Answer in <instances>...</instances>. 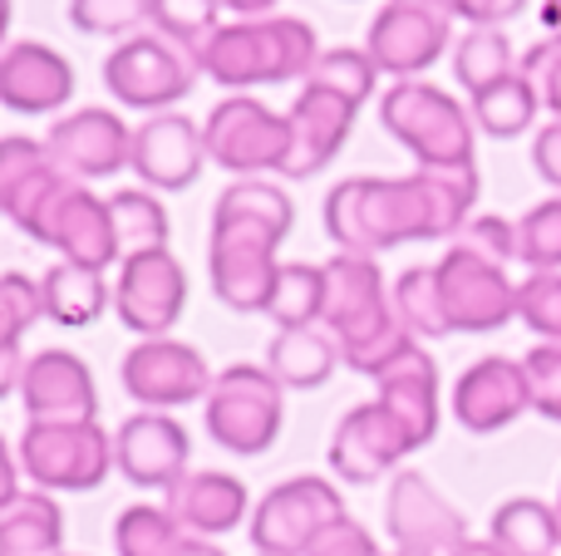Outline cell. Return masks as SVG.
Masks as SVG:
<instances>
[{
    "instance_id": "cell-1",
    "label": "cell",
    "mask_w": 561,
    "mask_h": 556,
    "mask_svg": "<svg viewBox=\"0 0 561 556\" xmlns=\"http://www.w3.org/2000/svg\"><path fill=\"white\" fill-rule=\"evenodd\" d=\"M478 167H419L409 177H345L325 197L340 252L375 256L404 242H444L473 222Z\"/></svg>"
},
{
    "instance_id": "cell-2",
    "label": "cell",
    "mask_w": 561,
    "mask_h": 556,
    "mask_svg": "<svg viewBox=\"0 0 561 556\" xmlns=\"http://www.w3.org/2000/svg\"><path fill=\"white\" fill-rule=\"evenodd\" d=\"M296 227V207L276 183L242 177L232 183L213 207V246H207V271L213 291L227 311L237 315H266L276 286V246Z\"/></svg>"
},
{
    "instance_id": "cell-3",
    "label": "cell",
    "mask_w": 561,
    "mask_h": 556,
    "mask_svg": "<svg viewBox=\"0 0 561 556\" xmlns=\"http://www.w3.org/2000/svg\"><path fill=\"white\" fill-rule=\"evenodd\" d=\"M375 59L365 49H320L316 69L306 74V89L296 94V104L286 108L290 124V158L280 173L286 177H316L335 163V153L355 134V114L369 94H375Z\"/></svg>"
},
{
    "instance_id": "cell-4",
    "label": "cell",
    "mask_w": 561,
    "mask_h": 556,
    "mask_svg": "<svg viewBox=\"0 0 561 556\" xmlns=\"http://www.w3.org/2000/svg\"><path fill=\"white\" fill-rule=\"evenodd\" d=\"M330 335L340 345V360L355 374H379L414 350V335L404 331V321L394 315V301L385 296V276H379L375 256L335 252L325 262V315H320Z\"/></svg>"
},
{
    "instance_id": "cell-5",
    "label": "cell",
    "mask_w": 561,
    "mask_h": 556,
    "mask_svg": "<svg viewBox=\"0 0 561 556\" xmlns=\"http://www.w3.org/2000/svg\"><path fill=\"white\" fill-rule=\"evenodd\" d=\"M197 69L222 89H256V84H290L306 79L320 59V39L296 15H262L217 25V35L197 49Z\"/></svg>"
},
{
    "instance_id": "cell-6",
    "label": "cell",
    "mask_w": 561,
    "mask_h": 556,
    "mask_svg": "<svg viewBox=\"0 0 561 556\" xmlns=\"http://www.w3.org/2000/svg\"><path fill=\"white\" fill-rule=\"evenodd\" d=\"M379 124L419 158V167H478L473 163V143H478L473 108H463L438 84L394 79L385 89V99H379Z\"/></svg>"
},
{
    "instance_id": "cell-7",
    "label": "cell",
    "mask_w": 561,
    "mask_h": 556,
    "mask_svg": "<svg viewBox=\"0 0 561 556\" xmlns=\"http://www.w3.org/2000/svg\"><path fill=\"white\" fill-rule=\"evenodd\" d=\"M286 419V384L266 364H227L207 390V433L227 453L256 459L276 443Z\"/></svg>"
},
{
    "instance_id": "cell-8",
    "label": "cell",
    "mask_w": 561,
    "mask_h": 556,
    "mask_svg": "<svg viewBox=\"0 0 561 556\" xmlns=\"http://www.w3.org/2000/svg\"><path fill=\"white\" fill-rule=\"evenodd\" d=\"M20 473L39 493H89L108 478L114 439L99 419L84 424H25L20 433Z\"/></svg>"
},
{
    "instance_id": "cell-9",
    "label": "cell",
    "mask_w": 561,
    "mask_h": 556,
    "mask_svg": "<svg viewBox=\"0 0 561 556\" xmlns=\"http://www.w3.org/2000/svg\"><path fill=\"white\" fill-rule=\"evenodd\" d=\"M197 59L178 49L163 35H128L118 49L104 59V89L124 108H144V114H168L178 99L193 94L197 84Z\"/></svg>"
},
{
    "instance_id": "cell-10",
    "label": "cell",
    "mask_w": 561,
    "mask_h": 556,
    "mask_svg": "<svg viewBox=\"0 0 561 556\" xmlns=\"http://www.w3.org/2000/svg\"><path fill=\"white\" fill-rule=\"evenodd\" d=\"M434 271H438V296H444V315L454 325V335L458 331L488 335V331H503L507 321H517V286L503 262L454 242Z\"/></svg>"
},
{
    "instance_id": "cell-11",
    "label": "cell",
    "mask_w": 561,
    "mask_h": 556,
    "mask_svg": "<svg viewBox=\"0 0 561 556\" xmlns=\"http://www.w3.org/2000/svg\"><path fill=\"white\" fill-rule=\"evenodd\" d=\"M345 512V498H340L335 483L316 478H286L280 488H272L252 512V547L262 556H306L316 547V537L325 528H335Z\"/></svg>"
},
{
    "instance_id": "cell-12",
    "label": "cell",
    "mask_w": 561,
    "mask_h": 556,
    "mask_svg": "<svg viewBox=\"0 0 561 556\" xmlns=\"http://www.w3.org/2000/svg\"><path fill=\"white\" fill-rule=\"evenodd\" d=\"M207 158L227 173H280L290 158L286 114L266 108L252 94H227L203 124Z\"/></svg>"
},
{
    "instance_id": "cell-13",
    "label": "cell",
    "mask_w": 561,
    "mask_h": 556,
    "mask_svg": "<svg viewBox=\"0 0 561 556\" xmlns=\"http://www.w3.org/2000/svg\"><path fill=\"white\" fill-rule=\"evenodd\" d=\"M448 10L438 0H389L365 35V55L379 74L419 79L428 65H438L448 49Z\"/></svg>"
},
{
    "instance_id": "cell-14",
    "label": "cell",
    "mask_w": 561,
    "mask_h": 556,
    "mask_svg": "<svg viewBox=\"0 0 561 556\" xmlns=\"http://www.w3.org/2000/svg\"><path fill=\"white\" fill-rule=\"evenodd\" d=\"M187 305V271L168 246L124 256L114 281V311L144 340H163Z\"/></svg>"
},
{
    "instance_id": "cell-15",
    "label": "cell",
    "mask_w": 561,
    "mask_h": 556,
    "mask_svg": "<svg viewBox=\"0 0 561 556\" xmlns=\"http://www.w3.org/2000/svg\"><path fill=\"white\" fill-rule=\"evenodd\" d=\"M30 242L55 246L65 262L94 266V271H108L114 262H124L108 202L89 193L84 183H75V177H69V183L59 187L55 202L45 207V217H39V227H35V236H30Z\"/></svg>"
},
{
    "instance_id": "cell-16",
    "label": "cell",
    "mask_w": 561,
    "mask_h": 556,
    "mask_svg": "<svg viewBox=\"0 0 561 556\" xmlns=\"http://www.w3.org/2000/svg\"><path fill=\"white\" fill-rule=\"evenodd\" d=\"M385 528L394 537L399 552H428V556H448L454 547L468 542V522L424 473L404 468L394 473L385 498Z\"/></svg>"
},
{
    "instance_id": "cell-17",
    "label": "cell",
    "mask_w": 561,
    "mask_h": 556,
    "mask_svg": "<svg viewBox=\"0 0 561 556\" xmlns=\"http://www.w3.org/2000/svg\"><path fill=\"white\" fill-rule=\"evenodd\" d=\"M124 390L134 394L144 409H178V404H193V399H207L217 374L207 370V360L193 350V345L173 340H138L134 350L124 355Z\"/></svg>"
},
{
    "instance_id": "cell-18",
    "label": "cell",
    "mask_w": 561,
    "mask_h": 556,
    "mask_svg": "<svg viewBox=\"0 0 561 556\" xmlns=\"http://www.w3.org/2000/svg\"><path fill=\"white\" fill-rule=\"evenodd\" d=\"M45 148L59 173H69L75 183H94L118 167H134V128L108 108H75L69 118H55Z\"/></svg>"
},
{
    "instance_id": "cell-19",
    "label": "cell",
    "mask_w": 561,
    "mask_h": 556,
    "mask_svg": "<svg viewBox=\"0 0 561 556\" xmlns=\"http://www.w3.org/2000/svg\"><path fill=\"white\" fill-rule=\"evenodd\" d=\"M187 459H193V439L173 414H134L114 433V463L134 488H178L187 478Z\"/></svg>"
},
{
    "instance_id": "cell-20",
    "label": "cell",
    "mask_w": 561,
    "mask_h": 556,
    "mask_svg": "<svg viewBox=\"0 0 561 556\" xmlns=\"http://www.w3.org/2000/svg\"><path fill=\"white\" fill-rule=\"evenodd\" d=\"M414 443H409L404 424L385 409L379 399L355 404L345 419L335 424V439H330V468L340 473L345 483L365 488V483L385 478L399 459H409Z\"/></svg>"
},
{
    "instance_id": "cell-21",
    "label": "cell",
    "mask_w": 561,
    "mask_h": 556,
    "mask_svg": "<svg viewBox=\"0 0 561 556\" xmlns=\"http://www.w3.org/2000/svg\"><path fill=\"white\" fill-rule=\"evenodd\" d=\"M527 409H533L527 370L523 360H507V355H483L454 384V419L468 433H497L523 419Z\"/></svg>"
},
{
    "instance_id": "cell-22",
    "label": "cell",
    "mask_w": 561,
    "mask_h": 556,
    "mask_svg": "<svg viewBox=\"0 0 561 556\" xmlns=\"http://www.w3.org/2000/svg\"><path fill=\"white\" fill-rule=\"evenodd\" d=\"M20 399H25L30 424H84L99 414L94 374H89V364L69 350L30 355L25 380H20Z\"/></svg>"
},
{
    "instance_id": "cell-23",
    "label": "cell",
    "mask_w": 561,
    "mask_h": 556,
    "mask_svg": "<svg viewBox=\"0 0 561 556\" xmlns=\"http://www.w3.org/2000/svg\"><path fill=\"white\" fill-rule=\"evenodd\" d=\"M207 138L187 114H153L144 128H134V173L153 193H187L203 177Z\"/></svg>"
},
{
    "instance_id": "cell-24",
    "label": "cell",
    "mask_w": 561,
    "mask_h": 556,
    "mask_svg": "<svg viewBox=\"0 0 561 556\" xmlns=\"http://www.w3.org/2000/svg\"><path fill=\"white\" fill-rule=\"evenodd\" d=\"M75 94V65L55 45L15 39L0 49V104L15 114H55Z\"/></svg>"
},
{
    "instance_id": "cell-25",
    "label": "cell",
    "mask_w": 561,
    "mask_h": 556,
    "mask_svg": "<svg viewBox=\"0 0 561 556\" xmlns=\"http://www.w3.org/2000/svg\"><path fill=\"white\" fill-rule=\"evenodd\" d=\"M69 183V173H59L45 143L25 134L0 138V212L20 227L25 236H35L45 207L59 197V187Z\"/></svg>"
},
{
    "instance_id": "cell-26",
    "label": "cell",
    "mask_w": 561,
    "mask_h": 556,
    "mask_svg": "<svg viewBox=\"0 0 561 556\" xmlns=\"http://www.w3.org/2000/svg\"><path fill=\"white\" fill-rule=\"evenodd\" d=\"M375 384H379L375 399L404 424L409 443H414V449L434 443V433H438V364H434V355H424V345H414V350L399 355Z\"/></svg>"
},
{
    "instance_id": "cell-27",
    "label": "cell",
    "mask_w": 561,
    "mask_h": 556,
    "mask_svg": "<svg viewBox=\"0 0 561 556\" xmlns=\"http://www.w3.org/2000/svg\"><path fill=\"white\" fill-rule=\"evenodd\" d=\"M168 512L193 537H222L247 518V483L232 473H187L168 488Z\"/></svg>"
},
{
    "instance_id": "cell-28",
    "label": "cell",
    "mask_w": 561,
    "mask_h": 556,
    "mask_svg": "<svg viewBox=\"0 0 561 556\" xmlns=\"http://www.w3.org/2000/svg\"><path fill=\"white\" fill-rule=\"evenodd\" d=\"M340 364V345L325 325H306V331H280L266 350V370L276 374L286 390H320Z\"/></svg>"
},
{
    "instance_id": "cell-29",
    "label": "cell",
    "mask_w": 561,
    "mask_h": 556,
    "mask_svg": "<svg viewBox=\"0 0 561 556\" xmlns=\"http://www.w3.org/2000/svg\"><path fill=\"white\" fill-rule=\"evenodd\" d=\"M0 556H65V512L49 493H20L0 512Z\"/></svg>"
},
{
    "instance_id": "cell-30",
    "label": "cell",
    "mask_w": 561,
    "mask_h": 556,
    "mask_svg": "<svg viewBox=\"0 0 561 556\" xmlns=\"http://www.w3.org/2000/svg\"><path fill=\"white\" fill-rule=\"evenodd\" d=\"M39 296H45L49 321L79 331V325H94L99 315H104L108 281H104V271H94V266L59 262V266H49V271L39 276Z\"/></svg>"
},
{
    "instance_id": "cell-31",
    "label": "cell",
    "mask_w": 561,
    "mask_h": 556,
    "mask_svg": "<svg viewBox=\"0 0 561 556\" xmlns=\"http://www.w3.org/2000/svg\"><path fill=\"white\" fill-rule=\"evenodd\" d=\"M488 537L507 556H557L561 547V518L542 498H507L488 522Z\"/></svg>"
},
{
    "instance_id": "cell-32",
    "label": "cell",
    "mask_w": 561,
    "mask_h": 556,
    "mask_svg": "<svg viewBox=\"0 0 561 556\" xmlns=\"http://www.w3.org/2000/svg\"><path fill=\"white\" fill-rule=\"evenodd\" d=\"M473 124H478V134H488V138H523L527 128L537 124V108H542V89L533 84V79L517 69V74H507L503 84H493V89H483V94H473Z\"/></svg>"
},
{
    "instance_id": "cell-33",
    "label": "cell",
    "mask_w": 561,
    "mask_h": 556,
    "mask_svg": "<svg viewBox=\"0 0 561 556\" xmlns=\"http://www.w3.org/2000/svg\"><path fill=\"white\" fill-rule=\"evenodd\" d=\"M266 315H272L280 331H306V325H320V315H325V266L280 262L272 301H266Z\"/></svg>"
},
{
    "instance_id": "cell-34",
    "label": "cell",
    "mask_w": 561,
    "mask_h": 556,
    "mask_svg": "<svg viewBox=\"0 0 561 556\" xmlns=\"http://www.w3.org/2000/svg\"><path fill=\"white\" fill-rule=\"evenodd\" d=\"M517 49L507 39V30H468L454 45V74L468 94H483V89L503 84L507 74H517Z\"/></svg>"
},
{
    "instance_id": "cell-35",
    "label": "cell",
    "mask_w": 561,
    "mask_h": 556,
    "mask_svg": "<svg viewBox=\"0 0 561 556\" xmlns=\"http://www.w3.org/2000/svg\"><path fill=\"white\" fill-rule=\"evenodd\" d=\"M389 301H394V315L404 321V331L414 335V340H444V335H454V325H448V315H444V296H438L434 266H409L394 281Z\"/></svg>"
},
{
    "instance_id": "cell-36",
    "label": "cell",
    "mask_w": 561,
    "mask_h": 556,
    "mask_svg": "<svg viewBox=\"0 0 561 556\" xmlns=\"http://www.w3.org/2000/svg\"><path fill=\"white\" fill-rule=\"evenodd\" d=\"M108 212H114L118 252L124 256L168 246V207L158 202L153 193H144V187H124V193L108 197Z\"/></svg>"
},
{
    "instance_id": "cell-37",
    "label": "cell",
    "mask_w": 561,
    "mask_h": 556,
    "mask_svg": "<svg viewBox=\"0 0 561 556\" xmlns=\"http://www.w3.org/2000/svg\"><path fill=\"white\" fill-rule=\"evenodd\" d=\"M217 10H222V0H148V25H153V35L197 55L217 35Z\"/></svg>"
},
{
    "instance_id": "cell-38",
    "label": "cell",
    "mask_w": 561,
    "mask_h": 556,
    "mask_svg": "<svg viewBox=\"0 0 561 556\" xmlns=\"http://www.w3.org/2000/svg\"><path fill=\"white\" fill-rule=\"evenodd\" d=\"M183 542V528H178V518L168 508H148V502H138V508H124L114 522V547L118 556H168Z\"/></svg>"
},
{
    "instance_id": "cell-39",
    "label": "cell",
    "mask_w": 561,
    "mask_h": 556,
    "mask_svg": "<svg viewBox=\"0 0 561 556\" xmlns=\"http://www.w3.org/2000/svg\"><path fill=\"white\" fill-rule=\"evenodd\" d=\"M517 262L533 271H561V197L527 207L517 222Z\"/></svg>"
},
{
    "instance_id": "cell-40",
    "label": "cell",
    "mask_w": 561,
    "mask_h": 556,
    "mask_svg": "<svg viewBox=\"0 0 561 556\" xmlns=\"http://www.w3.org/2000/svg\"><path fill=\"white\" fill-rule=\"evenodd\" d=\"M517 321L547 345H561V271H533L517 286Z\"/></svg>"
},
{
    "instance_id": "cell-41",
    "label": "cell",
    "mask_w": 561,
    "mask_h": 556,
    "mask_svg": "<svg viewBox=\"0 0 561 556\" xmlns=\"http://www.w3.org/2000/svg\"><path fill=\"white\" fill-rule=\"evenodd\" d=\"M45 315V296H39V281L20 271L0 276V350H20L25 331Z\"/></svg>"
},
{
    "instance_id": "cell-42",
    "label": "cell",
    "mask_w": 561,
    "mask_h": 556,
    "mask_svg": "<svg viewBox=\"0 0 561 556\" xmlns=\"http://www.w3.org/2000/svg\"><path fill=\"white\" fill-rule=\"evenodd\" d=\"M69 25L79 35H134L148 25V0H69Z\"/></svg>"
},
{
    "instance_id": "cell-43",
    "label": "cell",
    "mask_w": 561,
    "mask_h": 556,
    "mask_svg": "<svg viewBox=\"0 0 561 556\" xmlns=\"http://www.w3.org/2000/svg\"><path fill=\"white\" fill-rule=\"evenodd\" d=\"M523 370H527V390H533V409L542 419L561 424V345L537 340L523 355Z\"/></svg>"
},
{
    "instance_id": "cell-44",
    "label": "cell",
    "mask_w": 561,
    "mask_h": 556,
    "mask_svg": "<svg viewBox=\"0 0 561 556\" xmlns=\"http://www.w3.org/2000/svg\"><path fill=\"white\" fill-rule=\"evenodd\" d=\"M523 74L542 89V104L552 108V118H561V35L537 39L523 55Z\"/></svg>"
},
{
    "instance_id": "cell-45",
    "label": "cell",
    "mask_w": 561,
    "mask_h": 556,
    "mask_svg": "<svg viewBox=\"0 0 561 556\" xmlns=\"http://www.w3.org/2000/svg\"><path fill=\"white\" fill-rule=\"evenodd\" d=\"M458 242L493 256V262H503V266L517 262V222H503V217H473V222L458 232Z\"/></svg>"
},
{
    "instance_id": "cell-46",
    "label": "cell",
    "mask_w": 561,
    "mask_h": 556,
    "mask_svg": "<svg viewBox=\"0 0 561 556\" xmlns=\"http://www.w3.org/2000/svg\"><path fill=\"white\" fill-rule=\"evenodd\" d=\"M306 556H379V542L369 528H359L355 518H340L335 528H325L316 537V547Z\"/></svg>"
},
{
    "instance_id": "cell-47",
    "label": "cell",
    "mask_w": 561,
    "mask_h": 556,
    "mask_svg": "<svg viewBox=\"0 0 561 556\" xmlns=\"http://www.w3.org/2000/svg\"><path fill=\"white\" fill-rule=\"evenodd\" d=\"M448 15L468 20L473 30H503L507 20H517L527 10V0H438Z\"/></svg>"
},
{
    "instance_id": "cell-48",
    "label": "cell",
    "mask_w": 561,
    "mask_h": 556,
    "mask_svg": "<svg viewBox=\"0 0 561 556\" xmlns=\"http://www.w3.org/2000/svg\"><path fill=\"white\" fill-rule=\"evenodd\" d=\"M533 167H537V177H542L547 187H557V197H561V118H552V124L537 128Z\"/></svg>"
},
{
    "instance_id": "cell-49",
    "label": "cell",
    "mask_w": 561,
    "mask_h": 556,
    "mask_svg": "<svg viewBox=\"0 0 561 556\" xmlns=\"http://www.w3.org/2000/svg\"><path fill=\"white\" fill-rule=\"evenodd\" d=\"M20 498V459L10 453V443L0 439V512Z\"/></svg>"
},
{
    "instance_id": "cell-50",
    "label": "cell",
    "mask_w": 561,
    "mask_h": 556,
    "mask_svg": "<svg viewBox=\"0 0 561 556\" xmlns=\"http://www.w3.org/2000/svg\"><path fill=\"white\" fill-rule=\"evenodd\" d=\"M20 380H25V355H20V350H0V399H5V394H15Z\"/></svg>"
},
{
    "instance_id": "cell-51",
    "label": "cell",
    "mask_w": 561,
    "mask_h": 556,
    "mask_svg": "<svg viewBox=\"0 0 561 556\" xmlns=\"http://www.w3.org/2000/svg\"><path fill=\"white\" fill-rule=\"evenodd\" d=\"M168 556H227V552L217 547L213 537H193V532H183V542H178Z\"/></svg>"
},
{
    "instance_id": "cell-52",
    "label": "cell",
    "mask_w": 561,
    "mask_h": 556,
    "mask_svg": "<svg viewBox=\"0 0 561 556\" xmlns=\"http://www.w3.org/2000/svg\"><path fill=\"white\" fill-rule=\"evenodd\" d=\"M448 556H507L503 547H497V542L493 537H468L463 542V547H454V552H448Z\"/></svg>"
},
{
    "instance_id": "cell-53",
    "label": "cell",
    "mask_w": 561,
    "mask_h": 556,
    "mask_svg": "<svg viewBox=\"0 0 561 556\" xmlns=\"http://www.w3.org/2000/svg\"><path fill=\"white\" fill-rule=\"evenodd\" d=\"M227 10H232V15H247V20H262L266 10L276 5V0H222Z\"/></svg>"
},
{
    "instance_id": "cell-54",
    "label": "cell",
    "mask_w": 561,
    "mask_h": 556,
    "mask_svg": "<svg viewBox=\"0 0 561 556\" xmlns=\"http://www.w3.org/2000/svg\"><path fill=\"white\" fill-rule=\"evenodd\" d=\"M542 20H547V30H552V35H561V0H547Z\"/></svg>"
},
{
    "instance_id": "cell-55",
    "label": "cell",
    "mask_w": 561,
    "mask_h": 556,
    "mask_svg": "<svg viewBox=\"0 0 561 556\" xmlns=\"http://www.w3.org/2000/svg\"><path fill=\"white\" fill-rule=\"evenodd\" d=\"M5 35H10V0H0V49H5Z\"/></svg>"
},
{
    "instance_id": "cell-56",
    "label": "cell",
    "mask_w": 561,
    "mask_h": 556,
    "mask_svg": "<svg viewBox=\"0 0 561 556\" xmlns=\"http://www.w3.org/2000/svg\"><path fill=\"white\" fill-rule=\"evenodd\" d=\"M389 556H428V552H389Z\"/></svg>"
},
{
    "instance_id": "cell-57",
    "label": "cell",
    "mask_w": 561,
    "mask_h": 556,
    "mask_svg": "<svg viewBox=\"0 0 561 556\" xmlns=\"http://www.w3.org/2000/svg\"><path fill=\"white\" fill-rule=\"evenodd\" d=\"M557 518H561V498H557Z\"/></svg>"
},
{
    "instance_id": "cell-58",
    "label": "cell",
    "mask_w": 561,
    "mask_h": 556,
    "mask_svg": "<svg viewBox=\"0 0 561 556\" xmlns=\"http://www.w3.org/2000/svg\"><path fill=\"white\" fill-rule=\"evenodd\" d=\"M0 217H5V212H0Z\"/></svg>"
}]
</instances>
